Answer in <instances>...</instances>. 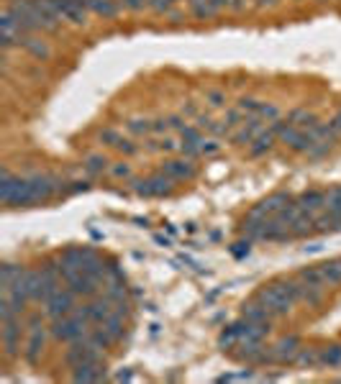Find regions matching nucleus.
I'll return each mask as SVG.
<instances>
[{
	"mask_svg": "<svg viewBox=\"0 0 341 384\" xmlns=\"http://www.w3.org/2000/svg\"><path fill=\"white\" fill-rule=\"evenodd\" d=\"M54 187V180L49 177H29V180H13L8 172L3 174V184H0V197L8 205H29L36 200H47Z\"/></svg>",
	"mask_w": 341,
	"mask_h": 384,
	"instance_id": "f257e3e1",
	"label": "nucleus"
},
{
	"mask_svg": "<svg viewBox=\"0 0 341 384\" xmlns=\"http://www.w3.org/2000/svg\"><path fill=\"white\" fill-rule=\"evenodd\" d=\"M298 285H272V287L262 289V295H259V300H262V305L270 310V315H280V313H287L292 307V302H295V298H298Z\"/></svg>",
	"mask_w": 341,
	"mask_h": 384,
	"instance_id": "f03ea898",
	"label": "nucleus"
},
{
	"mask_svg": "<svg viewBox=\"0 0 341 384\" xmlns=\"http://www.w3.org/2000/svg\"><path fill=\"white\" fill-rule=\"evenodd\" d=\"M69 310H72V295H69V292H54V295L47 300V313L54 317V320L69 315Z\"/></svg>",
	"mask_w": 341,
	"mask_h": 384,
	"instance_id": "7ed1b4c3",
	"label": "nucleus"
},
{
	"mask_svg": "<svg viewBox=\"0 0 341 384\" xmlns=\"http://www.w3.org/2000/svg\"><path fill=\"white\" fill-rule=\"evenodd\" d=\"M172 190V180L167 174H156V177H149L144 182H139V192L141 195H165V192Z\"/></svg>",
	"mask_w": 341,
	"mask_h": 384,
	"instance_id": "20e7f679",
	"label": "nucleus"
},
{
	"mask_svg": "<svg viewBox=\"0 0 341 384\" xmlns=\"http://www.w3.org/2000/svg\"><path fill=\"white\" fill-rule=\"evenodd\" d=\"M162 174H167L169 180H185V177L193 174V164L190 162H169V164H165Z\"/></svg>",
	"mask_w": 341,
	"mask_h": 384,
	"instance_id": "39448f33",
	"label": "nucleus"
},
{
	"mask_svg": "<svg viewBox=\"0 0 341 384\" xmlns=\"http://www.w3.org/2000/svg\"><path fill=\"white\" fill-rule=\"evenodd\" d=\"M88 3V10L97 13V16H106V19H113L118 13V5L113 0H85Z\"/></svg>",
	"mask_w": 341,
	"mask_h": 384,
	"instance_id": "423d86ee",
	"label": "nucleus"
},
{
	"mask_svg": "<svg viewBox=\"0 0 341 384\" xmlns=\"http://www.w3.org/2000/svg\"><path fill=\"white\" fill-rule=\"evenodd\" d=\"M321 361L329 366H339L341 364V346H329V348H323Z\"/></svg>",
	"mask_w": 341,
	"mask_h": 384,
	"instance_id": "0eeeda50",
	"label": "nucleus"
},
{
	"mask_svg": "<svg viewBox=\"0 0 341 384\" xmlns=\"http://www.w3.org/2000/svg\"><path fill=\"white\" fill-rule=\"evenodd\" d=\"M106 159H103V156H90L88 159V172H103V169H106Z\"/></svg>",
	"mask_w": 341,
	"mask_h": 384,
	"instance_id": "6e6552de",
	"label": "nucleus"
},
{
	"mask_svg": "<svg viewBox=\"0 0 341 384\" xmlns=\"http://www.w3.org/2000/svg\"><path fill=\"white\" fill-rule=\"evenodd\" d=\"M110 174H113V177H126L128 167H126V164H121V167H113V169H110Z\"/></svg>",
	"mask_w": 341,
	"mask_h": 384,
	"instance_id": "1a4fd4ad",
	"label": "nucleus"
},
{
	"mask_svg": "<svg viewBox=\"0 0 341 384\" xmlns=\"http://www.w3.org/2000/svg\"><path fill=\"white\" fill-rule=\"evenodd\" d=\"M274 3H277V0H257V5H262V8L264 5H274Z\"/></svg>",
	"mask_w": 341,
	"mask_h": 384,
	"instance_id": "9d476101",
	"label": "nucleus"
}]
</instances>
